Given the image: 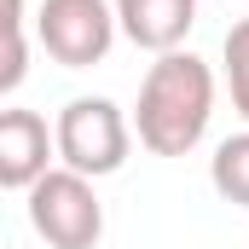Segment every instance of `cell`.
Returning <instances> with one entry per match:
<instances>
[{
  "mask_svg": "<svg viewBox=\"0 0 249 249\" xmlns=\"http://www.w3.org/2000/svg\"><path fill=\"white\" fill-rule=\"evenodd\" d=\"M214 122V70L197 53H162L139 81L133 133L151 157H186Z\"/></svg>",
  "mask_w": 249,
  "mask_h": 249,
  "instance_id": "6da1fadb",
  "label": "cell"
},
{
  "mask_svg": "<svg viewBox=\"0 0 249 249\" xmlns=\"http://www.w3.org/2000/svg\"><path fill=\"white\" fill-rule=\"evenodd\" d=\"M53 127H58V162L87 174V180L116 174L127 162V151H133V122L122 116L116 99H99V93L93 99H70Z\"/></svg>",
  "mask_w": 249,
  "mask_h": 249,
  "instance_id": "7a4b0ae2",
  "label": "cell"
},
{
  "mask_svg": "<svg viewBox=\"0 0 249 249\" xmlns=\"http://www.w3.org/2000/svg\"><path fill=\"white\" fill-rule=\"evenodd\" d=\"M23 197H29V226L47 238V249H93L105 238V203H99V191H93L87 174H75V168L58 162Z\"/></svg>",
  "mask_w": 249,
  "mask_h": 249,
  "instance_id": "3957f363",
  "label": "cell"
},
{
  "mask_svg": "<svg viewBox=\"0 0 249 249\" xmlns=\"http://www.w3.org/2000/svg\"><path fill=\"white\" fill-rule=\"evenodd\" d=\"M35 35L47 47V58L64 70H93L116 47L122 23H116V0H41L35 12Z\"/></svg>",
  "mask_w": 249,
  "mask_h": 249,
  "instance_id": "277c9868",
  "label": "cell"
},
{
  "mask_svg": "<svg viewBox=\"0 0 249 249\" xmlns=\"http://www.w3.org/2000/svg\"><path fill=\"white\" fill-rule=\"evenodd\" d=\"M53 157H58V127H47L41 110H23V105L0 110V186L6 191H29L35 180H47Z\"/></svg>",
  "mask_w": 249,
  "mask_h": 249,
  "instance_id": "5b68a950",
  "label": "cell"
},
{
  "mask_svg": "<svg viewBox=\"0 0 249 249\" xmlns=\"http://www.w3.org/2000/svg\"><path fill=\"white\" fill-rule=\"evenodd\" d=\"M116 23L139 53H180L197 23V0H116Z\"/></svg>",
  "mask_w": 249,
  "mask_h": 249,
  "instance_id": "8992f818",
  "label": "cell"
},
{
  "mask_svg": "<svg viewBox=\"0 0 249 249\" xmlns=\"http://www.w3.org/2000/svg\"><path fill=\"white\" fill-rule=\"evenodd\" d=\"M209 186L220 191L226 203L249 209V127L214 145V157H209Z\"/></svg>",
  "mask_w": 249,
  "mask_h": 249,
  "instance_id": "52a82bcc",
  "label": "cell"
},
{
  "mask_svg": "<svg viewBox=\"0 0 249 249\" xmlns=\"http://www.w3.org/2000/svg\"><path fill=\"white\" fill-rule=\"evenodd\" d=\"M220 58H226V87H232V110L249 122V18H238L232 29H226V47H220Z\"/></svg>",
  "mask_w": 249,
  "mask_h": 249,
  "instance_id": "ba28073f",
  "label": "cell"
},
{
  "mask_svg": "<svg viewBox=\"0 0 249 249\" xmlns=\"http://www.w3.org/2000/svg\"><path fill=\"white\" fill-rule=\"evenodd\" d=\"M29 75V18H23V0H12V18H6V70H0V93H18V81Z\"/></svg>",
  "mask_w": 249,
  "mask_h": 249,
  "instance_id": "9c48e42d",
  "label": "cell"
}]
</instances>
